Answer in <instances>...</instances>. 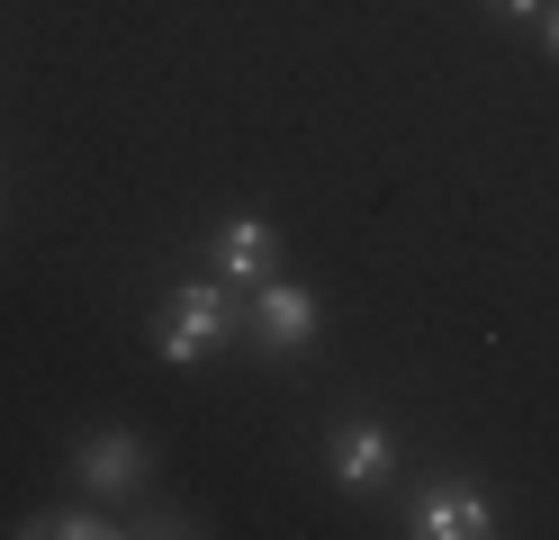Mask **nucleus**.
I'll list each match as a JSON object with an SVG mask.
<instances>
[{
    "label": "nucleus",
    "instance_id": "5",
    "mask_svg": "<svg viewBox=\"0 0 559 540\" xmlns=\"http://www.w3.org/2000/svg\"><path fill=\"white\" fill-rule=\"evenodd\" d=\"M243 324H253L262 351H307V343H317V298H307L298 279L271 271V279L253 288V307H243Z\"/></svg>",
    "mask_w": 559,
    "mask_h": 540
},
{
    "label": "nucleus",
    "instance_id": "6",
    "mask_svg": "<svg viewBox=\"0 0 559 540\" xmlns=\"http://www.w3.org/2000/svg\"><path fill=\"white\" fill-rule=\"evenodd\" d=\"M271 271H280V226L253 216V207H235L226 226H217V279L226 288H262Z\"/></svg>",
    "mask_w": 559,
    "mask_h": 540
},
{
    "label": "nucleus",
    "instance_id": "8",
    "mask_svg": "<svg viewBox=\"0 0 559 540\" xmlns=\"http://www.w3.org/2000/svg\"><path fill=\"white\" fill-rule=\"evenodd\" d=\"M487 10H497V19H542L550 0H487Z\"/></svg>",
    "mask_w": 559,
    "mask_h": 540
},
{
    "label": "nucleus",
    "instance_id": "9",
    "mask_svg": "<svg viewBox=\"0 0 559 540\" xmlns=\"http://www.w3.org/2000/svg\"><path fill=\"white\" fill-rule=\"evenodd\" d=\"M542 36H550V55H559V10H542Z\"/></svg>",
    "mask_w": 559,
    "mask_h": 540
},
{
    "label": "nucleus",
    "instance_id": "1",
    "mask_svg": "<svg viewBox=\"0 0 559 540\" xmlns=\"http://www.w3.org/2000/svg\"><path fill=\"white\" fill-rule=\"evenodd\" d=\"M235 324H243V315L226 307V279H181V288L163 298V315H154V351L190 370V360H217V351L235 343Z\"/></svg>",
    "mask_w": 559,
    "mask_h": 540
},
{
    "label": "nucleus",
    "instance_id": "7",
    "mask_svg": "<svg viewBox=\"0 0 559 540\" xmlns=\"http://www.w3.org/2000/svg\"><path fill=\"white\" fill-rule=\"evenodd\" d=\"M109 531H127V523L91 514V504H55V514H27L19 523V540H109Z\"/></svg>",
    "mask_w": 559,
    "mask_h": 540
},
{
    "label": "nucleus",
    "instance_id": "3",
    "mask_svg": "<svg viewBox=\"0 0 559 540\" xmlns=\"http://www.w3.org/2000/svg\"><path fill=\"white\" fill-rule=\"evenodd\" d=\"M406 531L415 540H487V531H497V495L469 487V478H433L425 495H415Z\"/></svg>",
    "mask_w": 559,
    "mask_h": 540
},
{
    "label": "nucleus",
    "instance_id": "4",
    "mask_svg": "<svg viewBox=\"0 0 559 540\" xmlns=\"http://www.w3.org/2000/svg\"><path fill=\"white\" fill-rule=\"evenodd\" d=\"M325 468H334V487H389V468H397V432L379 423V415H353V423H334V442H325Z\"/></svg>",
    "mask_w": 559,
    "mask_h": 540
},
{
    "label": "nucleus",
    "instance_id": "2",
    "mask_svg": "<svg viewBox=\"0 0 559 540\" xmlns=\"http://www.w3.org/2000/svg\"><path fill=\"white\" fill-rule=\"evenodd\" d=\"M73 478H82L91 495H135V487L154 478L145 432H127V423H99V432H82V442H73Z\"/></svg>",
    "mask_w": 559,
    "mask_h": 540
}]
</instances>
